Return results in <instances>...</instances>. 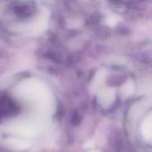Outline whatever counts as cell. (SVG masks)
<instances>
[{
    "label": "cell",
    "instance_id": "cell-4",
    "mask_svg": "<svg viewBox=\"0 0 152 152\" xmlns=\"http://www.w3.org/2000/svg\"><path fill=\"white\" fill-rule=\"evenodd\" d=\"M134 91V85L133 83L129 82V83H126L124 86H123V94H125L126 96H129V95L132 94Z\"/></svg>",
    "mask_w": 152,
    "mask_h": 152
},
{
    "label": "cell",
    "instance_id": "cell-3",
    "mask_svg": "<svg viewBox=\"0 0 152 152\" xmlns=\"http://www.w3.org/2000/svg\"><path fill=\"white\" fill-rule=\"evenodd\" d=\"M104 78H105V73L104 72L100 71V72H99L97 74H96V77L94 78V83H93L94 90V89H96V88L99 86V84L101 85V83L103 81Z\"/></svg>",
    "mask_w": 152,
    "mask_h": 152
},
{
    "label": "cell",
    "instance_id": "cell-1",
    "mask_svg": "<svg viewBox=\"0 0 152 152\" xmlns=\"http://www.w3.org/2000/svg\"><path fill=\"white\" fill-rule=\"evenodd\" d=\"M114 99V92L112 90H105L102 92L100 95L101 103L104 105H107L111 102Z\"/></svg>",
    "mask_w": 152,
    "mask_h": 152
},
{
    "label": "cell",
    "instance_id": "cell-2",
    "mask_svg": "<svg viewBox=\"0 0 152 152\" xmlns=\"http://www.w3.org/2000/svg\"><path fill=\"white\" fill-rule=\"evenodd\" d=\"M7 142L12 146L17 147V148H25L27 146V143L25 141L16 139V138H10L7 140Z\"/></svg>",
    "mask_w": 152,
    "mask_h": 152
},
{
    "label": "cell",
    "instance_id": "cell-5",
    "mask_svg": "<svg viewBox=\"0 0 152 152\" xmlns=\"http://www.w3.org/2000/svg\"><path fill=\"white\" fill-rule=\"evenodd\" d=\"M117 22V17H114V16H111V17H108V19H107V23H108V25H111V26L116 25Z\"/></svg>",
    "mask_w": 152,
    "mask_h": 152
}]
</instances>
